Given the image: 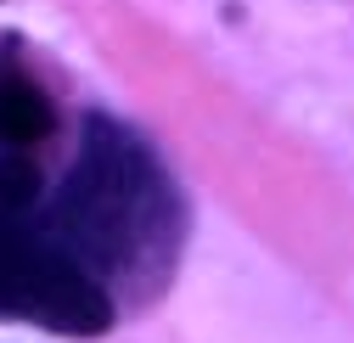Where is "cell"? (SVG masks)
<instances>
[{
    "mask_svg": "<svg viewBox=\"0 0 354 343\" xmlns=\"http://www.w3.org/2000/svg\"><path fill=\"white\" fill-rule=\"evenodd\" d=\"M34 208L62 253L118 304V315L152 304L174 281L192 231L180 180L158 147L113 113H84L57 186L46 180Z\"/></svg>",
    "mask_w": 354,
    "mask_h": 343,
    "instance_id": "6da1fadb",
    "label": "cell"
},
{
    "mask_svg": "<svg viewBox=\"0 0 354 343\" xmlns=\"http://www.w3.org/2000/svg\"><path fill=\"white\" fill-rule=\"evenodd\" d=\"M0 321L57 337H96L118 321V304L62 253L34 203H0Z\"/></svg>",
    "mask_w": 354,
    "mask_h": 343,
    "instance_id": "7a4b0ae2",
    "label": "cell"
},
{
    "mask_svg": "<svg viewBox=\"0 0 354 343\" xmlns=\"http://www.w3.org/2000/svg\"><path fill=\"white\" fill-rule=\"evenodd\" d=\"M62 130V113H57V91L39 68L23 57L17 39H0V203H39L51 169L46 152Z\"/></svg>",
    "mask_w": 354,
    "mask_h": 343,
    "instance_id": "3957f363",
    "label": "cell"
}]
</instances>
